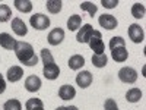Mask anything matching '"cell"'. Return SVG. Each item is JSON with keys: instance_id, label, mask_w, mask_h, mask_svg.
<instances>
[{"instance_id": "6da1fadb", "label": "cell", "mask_w": 146, "mask_h": 110, "mask_svg": "<svg viewBox=\"0 0 146 110\" xmlns=\"http://www.w3.org/2000/svg\"><path fill=\"white\" fill-rule=\"evenodd\" d=\"M13 52H15L18 60L23 66H36V63H38V56L35 54L34 47L29 43L16 41V46H15Z\"/></svg>"}, {"instance_id": "7a4b0ae2", "label": "cell", "mask_w": 146, "mask_h": 110, "mask_svg": "<svg viewBox=\"0 0 146 110\" xmlns=\"http://www.w3.org/2000/svg\"><path fill=\"white\" fill-rule=\"evenodd\" d=\"M41 60L44 63L42 75L45 76V79H50V81L57 79L60 76V68L54 62V57H53L51 52L48 50V48H42L41 50Z\"/></svg>"}, {"instance_id": "3957f363", "label": "cell", "mask_w": 146, "mask_h": 110, "mask_svg": "<svg viewBox=\"0 0 146 110\" xmlns=\"http://www.w3.org/2000/svg\"><path fill=\"white\" fill-rule=\"evenodd\" d=\"M29 23L34 30H38V31H44L50 27V18L44 13H35L31 16Z\"/></svg>"}, {"instance_id": "277c9868", "label": "cell", "mask_w": 146, "mask_h": 110, "mask_svg": "<svg viewBox=\"0 0 146 110\" xmlns=\"http://www.w3.org/2000/svg\"><path fill=\"white\" fill-rule=\"evenodd\" d=\"M89 47H91V50L95 52L94 54H102L104 50H105V44L102 41V34L100 31H95L94 30V34L91 37V40H89Z\"/></svg>"}, {"instance_id": "5b68a950", "label": "cell", "mask_w": 146, "mask_h": 110, "mask_svg": "<svg viewBox=\"0 0 146 110\" xmlns=\"http://www.w3.org/2000/svg\"><path fill=\"white\" fill-rule=\"evenodd\" d=\"M118 79L124 84H135L137 81V72L130 66H124L118 70Z\"/></svg>"}, {"instance_id": "8992f818", "label": "cell", "mask_w": 146, "mask_h": 110, "mask_svg": "<svg viewBox=\"0 0 146 110\" xmlns=\"http://www.w3.org/2000/svg\"><path fill=\"white\" fill-rule=\"evenodd\" d=\"M127 34H129V38L136 44H140L145 40V31L139 23H131V25H129Z\"/></svg>"}, {"instance_id": "52a82bcc", "label": "cell", "mask_w": 146, "mask_h": 110, "mask_svg": "<svg viewBox=\"0 0 146 110\" xmlns=\"http://www.w3.org/2000/svg\"><path fill=\"white\" fill-rule=\"evenodd\" d=\"M92 34H94V27L91 25V23H85V25H82V28H79V31L76 34V40L82 44L89 43Z\"/></svg>"}, {"instance_id": "ba28073f", "label": "cell", "mask_w": 146, "mask_h": 110, "mask_svg": "<svg viewBox=\"0 0 146 110\" xmlns=\"http://www.w3.org/2000/svg\"><path fill=\"white\" fill-rule=\"evenodd\" d=\"M63 40H64V30L60 28V27L51 30L50 34H48V37H47V41H48L50 46H58Z\"/></svg>"}, {"instance_id": "9c48e42d", "label": "cell", "mask_w": 146, "mask_h": 110, "mask_svg": "<svg viewBox=\"0 0 146 110\" xmlns=\"http://www.w3.org/2000/svg\"><path fill=\"white\" fill-rule=\"evenodd\" d=\"M98 23L105 30H115L117 25H118L117 18L113 16V15H107V13H104L98 18Z\"/></svg>"}, {"instance_id": "30bf717a", "label": "cell", "mask_w": 146, "mask_h": 110, "mask_svg": "<svg viewBox=\"0 0 146 110\" xmlns=\"http://www.w3.org/2000/svg\"><path fill=\"white\" fill-rule=\"evenodd\" d=\"M92 81H94V78H92V73L89 70H82L76 75V84L80 88H88L92 84Z\"/></svg>"}, {"instance_id": "8fae6325", "label": "cell", "mask_w": 146, "mask_h": 110, "mask_svg": "<svg viewBox=\"0 0 146 110\" xmlns=\"http://www.w3.org/2000/svg\"><path fill=\"white\" fill-rule=\"evenodd\" d=\"M12 30H13V32L18 35V37H25L28 34V28L25 25V22H23L21 18H13L12 19Z\"/></svg>"}, {"instance_id": "7c38bea8", "label": "cell", "mask_w": 146, "mask_h": 110, "mask_svg": "<svg viewBox=\"0 0 146 110\" xmlns=\"http://www.w3.org/2000/svg\"><path fill=\"white\" fill-rule=\"evenodd\" d=\"M23 78V69L21 66H12L7 69V73H6V79L9 82H18Z\"/></svg>"}, {"instance_id": "4fadbf2b", "label": "cell", "mask_w": 146, "mask_h": 110, "mask_svg": "<svg viewBox=\"0 0 146 110\" xmlns=\"http://www.w3.org/2000/svg\"><path fill=\"white\" fill-rule=\"evenodd\" d=\"M16 46V40L7 32H2L0 34V47H3L5 50H15Z\"/></svg>"}, {"instance_id": "5bb4252c", "label": "cell", "mask_w": 146, "mask_h": 110, "mask_svg": "<svg viewBox=\"0 0 146 110\" xmlns=\"http://www.w3.org/2000/svg\"><path fill=\"white\" fill-rule=\"evenodd\" d=\"M111 57L114 62L117 63H123L129 59V52L126 47H117V48H113L111 50Z\"/></svg>"}, {"instance_id": "9a60e30c", "label": "cell", "mask_w": 146, "mask_h": 110, "mask_svg": "<svg viewBox=\"0 0 146 110\" xmlns=\"http://www.w3.org/2000/svg\"><path fill=\"white\" fill-rule=\"evenodd\" d=\"M25 88L29 93H36L41 88V79L36 76V75H29L25 79Z\"/></svg>"}, {"instance_id": "2e32d148", "label": "cell", "mask_w": 146, "mask_h": 110, "mask_svg": "<svg viewBox=\"0 0 146 110\" xmlns=\"http://www.w3.org/2000/svg\"><path fill=\"white\" fill-rule=\"evenodd\" d=\"M75 95H76V90L72 85H62L58 88V97L62 100H72L75 99Z\"/></svg>"}, {"instance_id": "e0dca14e", "label": "cell", "mask_w": 146, "mask_h": 110, "mask_svg": "<svg viewBox=\"0 0 146 110\" xmlns=\"http://www.w3.org/2000/svg\"><path fill=\"white\" fill-rule=\"evenodd\" d=\"M67 65H69V68H70L72 70H79V69H82L83 65H85V57L80 56V54H73V56L69 59Z\"/></svg>"}, {"instance_id": "ac0fdd59", "label": "cell", "mask_w": 146, "mask_h": 110, "mask_svg": "<svg viewBox=\"0 0 146 110\" xmlns=\"http://www.w3.org/2000/svg\"><path fill=\"white\" fill-rule=\"evenodd\" d=\"M13 5L19 12H22V13H29L32 10V2L31 0H15Z\"/></svg>"}, {"instance_id": "d6986e66", "label": "cell", "mask_w": 146, "mask_h": 110, "mask_svg": "<svg viewBox=\"0 0 146 110\" xmlns=\"http://www.w3.org/2000/svg\"><path fill=\"white\" fill-rule=\"evenodd\" d=\"M62 6H63L62 0H47V2H45L47 10L50 12V13H53V15L58 13V12L62 10Z\"/></svg>"}, {"instance_id": "ffe728a7", "label": "cell", "mask_w": 146, "mask_h": 110, "mask_svg": "<svg viewBox=\"0 0 146 110\" xmlns=\"http://www.w3.org/2000/svg\"><path fill=\"white\" fill-rule=\"evenodd\" d=\"M142 91L139 90V88H130L127 93H126V100L129 101V103H137V101H140V99H142Z\"/></svg>"}, {"instance_id": "44dd1931", "label": "cell", "mask_w": 146, "mask_h": 110, "mask_svg": "<svg viewBox=\"0 0 146 110\" xmlns=\"http://www.w3.org/2000/svg\"><path fill=\"white\" fill-rule=\"evenodd\" d=\"M82 25V16L79 15H72L69 19H67V28L69 31H76L79 30Z\"/></svg>"}, {"instance_id": "7402d4cb", "label": "cell", "mask_w": 146, "mask_h": 110, "mask_svg": "<svg viewBox=\"0 0 146 110\" xmlns=\"http://www.w3.org/2000/svg\"><path fill=\"white\" fill-rule=\"evenodd\" d=\"M145 13H146V7H145L143 3H135L131 6V15H133V18L142 19V18H145Z\"/></svg>"}, {"instance_id": "603a6c76", "label": "cell", "mask_w": 146, "mask_h": 110, "mask_svg": "<svg viewBox=\"0 0 146 110\" xmlns=\"http://www.w3.org/2000/svg\"><path fill=\"white\" fill-rule=\"evenodd\" d=\"M108 63V57L105 56V53L102 54H94L92 56V65L95 68H105Z\"/></svg>"}, {"instance_id": "cb8c5ba5", "label": "cell", "mask_w": 146, "mask_h": 110, "mask_svg": "<svg viewBox=\"0 0 146 110\" xmlns=\"http://www.w3.org/2000/svg\"><path fill=\"white\" fill-rule=\"evenodd\" d=\"M12 18V9L7 5H0V22H7Z\"/></svg>"}, {"instance_id": "d4e9b609", "label": "cell", "mask_w": 146, "mask_h": 110, "mask_svg": "<svg viewBox=\"0 0 146 110\" xmlns=\"http://www.w3.org/2000/svg\"><path fill=\"white\" fill-rule=\"evenodd\" d=\"M79 6H80V9H82V10L88 12V13H89V16H92V18H94V15L96 13V10H98L96 5H94L92 2H82Z\"/></svg>"}, {"instance_id": "484cf974", "label": "cell", "mask_w": 146, "mask_h": 110, "mask_svg": "<svg viewBox=\"0 0 146 110\" xmlns=\"http://www.w3.org/2000/svg\"><path fill=\"white\" fill-rule=\"evenodd\" d=\"M3 110H22V104L16 99H10L3 104Z\"/></svg>"}, {"instance_id": "4316f807", "label": "cell", "mask_w": 146, "mask_h": 110, "mask_svg": "<svg viewBox=\"0 0 146 110\" xmlns=\"http://www.w3.org/2000/svg\"><path fill=\"white\" fill-rule=\"evenodd\" d=\"M38 107H44V103L41 99H29L27 103H25V109L27 110H35Z\"/></svg>"}, {"instance_id": "83f0119b", "label": "cell", "mask_w": 146, "mask_h": 110, "mask_svg": "<svg viewBox=\"0 0 146 110\" xmlns=\"http://www.w3.org/2000/svg\"><path fill=\"white\" fill-rule=\"evenodd\" d=\"M110 50H113V48H117V47H126V41L121 38V37H113L111 40H110Z\"/></svg>"}, {"instance_id": "f1b7e54d", "label": "cell", "mask_w": 146, "mask_h": 110, "mask_svg": "<svg viewBox=\"0 0 146 110\" xmlns=\"http://www.w3.org/2000/svg\"><path fill=\"white\" fill-rule=\"evenodd\" d=\"M104 110H118L117 101L114 99H107L104 103Z\"/></svg>"}, {"instance_id": "f546056e", "label": "cell", "mask_w": 146, "mask_h": 110, "mask_svg": "<svg viewBox=\"0 0 146 110\" xmlns=\"http://www.w3.org/2000/svg\"><path fill=\"white\" fill-rule=\"evenodd\" d=\"M101 5L107 9H114L117 5H118V0H102Z\"/></svg>"}, {"instance_id": "4dcf8cb0", "label": "cell", "mask_w": 146, "mask_h": 110, "mask_svg": "<svg viewBox=\"0 0 146 110\" xmlns=\"http://www.w3.org/2000/svg\"><path fill=\"white\" fill-rule=\"evenodd\" d=\"M5 90H6V81H5L3 75L0 73V94H3V93H5Z\"/></svg>"}, {"instance_id": "1f68e13d", "label": "cell", "mask_w": 146, "mask_h": 110, "mask_svg": "<svg viewBox=\"0 0 146 110\" xmlns=\"http://www.w3.org/2000/svg\"><path fill=\"white\" fill-rule=\"evenodd\" d=\"M64 110H79V109H78L76 106H66Z\"/></svg>"}, {"instance_id": "d6a6232c", "label": "cell", "mask_w": 146, "mask_h": 110, "mask_svg": "<svg viewBox=\"0 0 146 110\" xmlns=\"http://www.w3.org/2000/svg\"><path fill=\"white\" fill-rule=\"evenodd\" d=\"M56 110H64V106H60V107H57Z\"/></svg>"}, {"instance_id": "836d02e7", "label": "cell", "mask_w": 146, "mask_h": 110, "mask_svg": "<svg viewBox=\"0 0 146 110\" xmlns=\"http://www.w3.org/2000/svg\"><path fill=\"white\" fill-rule=\"evenodd\" d=\"M35 110H44V107H38V109H35Z\"/></svg>"}]
</instances>
